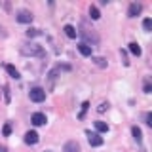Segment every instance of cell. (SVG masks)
<instances>
[{
	"mask_svg": "<svg viewBox=\"0 0 152 152\" xmlns=\"http://www.w3.org/2000/svg\"><path fill=\"white\" fill-rule=\"evenodd\" d=\"M25 34H27L28 38H34V36H40V34H42V31H40V28H28Z\"/></svg>",
	"mask_w": 152,
	"mask_h": 152,
	"instance_id": "cell-16",
	"label": "cell"
},
{
	"mask_svg": "<svg viewBox=\"0 0 152 152\" xmlns=\"http://www.w3.org/2000/svg\"><path fill=\"white\" fill-rule=\"evenodd\" d=\"M63 32H65L66 38H70V40H74V38L78 36V31H76L72 25H65V27H63Z\"/></svg>",
	"mask_w": 152,
	"mask_h": 152,
	"instance_id": "cell-9",
	"label": "cell"
},
{
	"mask_svg": "<svg viewBox=\"0 0 152 152\" xmlns=\"http://www.w3.org/2000/svg\"><path fill=\"white\" fill-rule=\"evenodd\" d=\"M129 51H131V53H133V55H137V57H139V55L142 53V50H141V46H139V44H137V42H131V44H129Z\"/></svg>",
	"mask_w": 152,
	"mask_h": 152,
	"instance_id": "cell-14",
	"label": "cell"
},
{
	"mask_svg": "<svg viewBox=\"0 0 152 152\" xmlns=\"http://www.w3.org/2000/svg\"><path fill=\"white\" fill-rule=\"evenodd\" d=\"M93 63L97 66H101V69H104V66H107V59H103V57H93Z\"/></svg>",
	"mask_w": 152,
	"mask_h": 152,
	"instance_id": "cell-17",
	"label": "cell"
},
{
	"mask_svg": "<svg viewBox=\"0 0 152 152\" xmlns=\"http://www.w3.org/2000/svg\"><path fill=\"white\" fill-rule=\"evenodd\" d=\"M86 133H88V141H89V145H91V146H101L103 145V137L101 135H99V133H91V131H86Z\"/></svg>",
	"mask_w": 152,
	"mask_h": 152,
	"instance_id": "cell-4",
	"label": "cell"
},
{
	"mask_svg": "<svg viewBox=\"0 0 152 152\" xmlns=\"http://www.w3.org/2000/svg\"><path fill=\"white\" fill-rule=\"evenodd\" d=\"M150 91H152V86H150L148 80H146V82H145V93H150Z\"/></svg>",
	"mask_w": 152,
	"mask_h": 152,
	"instance_id": "cell-23",
	"label": "cell"
},
{
	"mask_svg": "<svg viewBox=\"0 0 152 152\" xmlns=\"http://www.w3.org/2000/svg\"><path fill=\"white\" fill-rule=\"evenodd\" d=\"M95 129H97L99 135H101V133H107V131H108V124H107V122L97 120V122H95Z\"/></svg>",
	"mask_w": 152,
	"mask_h": 152,
	"instance_id": "cell-12",
	"label": "cell"
},
{
	"mask_svg": "<svg viewBox=\"0 0 152 152\" xmlns=\"http://www.w3.org/2000/svg\"><path fill=\"white\" fill-rule=\"evenodd\" d=\"M4 97H6V103H10V89L4 88Z\"/></svg>",
	"mask_w": 152,
	"mask_h": 152,
	"instance_id": "cell-24",
	"label": "cell"
},
{
	"mask_svg": "<svg viewBox=\"0 0 152 152\" xmlns=\"http://www.w3.org/2000/svg\"><path fill=\"white\" fill-rule=\"evenodd\" d=\"M107 108H108V103H101V104L97 107V112H104Z\"/></svg>",
	"mask_w": 152,
	"mask_h": 152,
	"instance_id": "cell-22",
	"label": "cell"
},
{
	"mask_svg": "<svg viewBox=\"0 0 152 152\" xmlns=\"http://www.w3.org/2000/svg\"><path fill=\"white\" fill-rule=\"evenodd\" d=\"M38 141H40V137H38L36 131H27L25 133V142L27 145H36Z\"/></svg>",
	"mask_w": 152,
	"mask_h": 152,
	"instance_id": "cell-7",
	"label": "cell"
},
{
	"mask_svg": "<svg viewBox=\"0 0 152 152\" xmlns=\"http://www.w3.org/2000/svg\"><path fill=\"white\" fill-rule=\"evenodd\" d=\"M19 51H21V55H27V57H40V59L46 57L44 48H42L40 44H32V42L31 44H21Z\"/></svg>",
	"mask_w": 152,
	"mask_h": 152,
	"instance_id": "cell-1",
	"label": "cell"
},
{
	"mask_svg": "<svg viewBox=\"0 0 152 152\" xmlns=\"http://www.w3.org/2000/svg\"><path fill=\"white\" fill-rule=\"evenodd\" d=\"M89 108V103L86 101V103H82V110H80V114H78V118H84V114H86V110Z\"/></svg>",
	"mask_w": 152,
	"mask_h": 152,
	"instance_id": "cell-19",
	"label": "cell"
},
{
	"mask_svg": "<svg viewBox=\"0 0 152 152\" xmlns=\"http://www.w3.org/2000/svg\"><path fill=\"white\" fill-rule=\"evenodd\" d=\"M0 152H8V148L6 146H0Z\"/></svg>",
	"mask_w": 152,
	"mask_h": 152,
	"instance_id": "cell-25",
	"label": "cell"
},
{
	"mask_svg": "<svg viewBox=\"0 0 152 152\" xmlns=\"http://www.w3.org/2000/svg\"><path fill=\"white\" fill-rule=\"evenodd\" d=\"M89 17H91L93 21H97V19L101 17V12H99V10L95 8V6H91V8H89Z\"/></svg>",
	"mask_w": 152,
	"mask_h": 152,
	"instance_id": "cell-15",
	"label": "cell"
},
{
	"mask_svg": "<svg viewBox=\"0 0 152 152\" xmlns=\"http://www.w3.org/2000/svg\"><path fill=\"white\" fill-rule=\"evenodd\" d=\"M142 28H145L146 32H150V31H152V19H148V17H146L145 21H142Z\"/></svg>",
	"mask_w": 152,
	"mask_h": 152,
	"instance_id": "cell-18",
	"label": "cell"
},
{
	"mask_svg": "<svg viewBox=\"0 0 152 152\" xmlns=\"http://www.w3.org/2000/svg\"><path fill=\"white\" fill-rule=\"evenodd\" d=\"M145 122H146V126L152 127V112H146L145 114Z\"/></svg>",
	"mask_w": 152,
	"mask_h": 152,
	"instance_id": "cell-20",
	"label": "cell"
},
{
	"mask_svg": "<svg viewBox=\"0 0 152 152\" xmlns=\"http://www.w3.org/2000/svg\"><path fill=\"white\" fill-rule=\"evenodd\" d=\"M78 51H80V53H82L84 57H91V53H93V48H89L88 44L80 42V44H78Z\"/></svg>",
	"mask_w": 152,
	"mask_h": 152,
	"instance_id": "cell-10",
	"label": "cell"
},
{
	"mask_svg": "<svg viewBox=\"0 0 152 152\" xmlns=\"http://www.w3.org/2000/svg\"><path fill=\"white\" fill-rule=\"evenodd\" d=\"M131 133H133V139H135V142H141L142 141V131L139 126H133L131 127Z\"/></svg>",
	"mask_w": 152,
	"mask_h": 152,
	"instance_id": "cell-13",
	"label": "cell"
},
{
	"mask_svg": "<svg viewBox=\"0 0 152 152\" xmlns=\"http://www.w3.org/2000/svg\"><path fill=\"white\" fill-rule=\"evenodd\" d=\"M2 133H4V135H6V137H8V135H10V133H12V126H10V124H6V126H4V127H2Z\"/></svg>",
	"mask_w": 152,
	"mask_h": 152,
	"instance_id": "cell-21",
	"label": "cell"
},
{
	"mask_svg": "<svg viewBox=\"0 0 152 152\" xmlns=\"http://www.w3.org/2000/svg\"><path fill=\"white\" fill-rule=\"evenodd\" d=\"M31 122H32V126H44V124L48 122V118H46L44 112H34L31 116Z\"/></svg>",
	"mask_w": 152,
	"mask_h": 152,
	"instance_id": "cell-5",
	"label": "cell"
},
{
	"mask_svg": "<svg viewBox=\"0 0 152 152\" xmlns=\"http://www.w3.org/2000/svg\"><path fill=\"white\" fill-rule=\"evenodd\" d=\"M15 21L17 23H31L32 21V13L28 12V10H19V12L15 13Z\"/></svg>",
	"mask_w": 152,
	"mask_h": 152,
	"instance_id": "cell-3",
	"label": "cell"
},
{
	"mask_svg": "<svg viewBox=\"0 0 152 152\" xmlns=\"http://www.w3.org/2000/svg\"><path fill=\"white\" fill-rule=\"evenodd\" d=\"M4 69H6V72H8L10 76H12L13 80H19V78H21V74H19V70H17V69H15L13 65H4Z\"/></svg>",
	"mask_w": 152,
	"mask_h": 152,
	"instance_id": "cell-11",
	"label": "cell"
},
{
	"mask_svg": "<svg viewBox=\"0 0 152 152\" xmlns=\"http://www.w3.org/2000/svg\"><path fill=\"white\" fill-rule=\"evenodd\" d=\"M141 12H142V6H141V4H137V2H133V4H129V10H127V15H129V17H137Z\"/></svg>",
	"mask_w": 152,
	"mask_h": 152,
	"instance_id": "cell-6",
	"label": "cell"
},
{
	"mask_svg": "<svg viewBox=\"0 0 152 152\" xmlns=\"http://www.w3.org/2000/svg\"><path fill=\"white\" fill-rule=\"evenodd\" d=\"M46 152H51V150H46Z\"/></svg>",
	"mask_w": 152,
	"mask_h": 152,
	"instance_id": "cell-26",
	"label": "cell"
},
{
	"mask_svg": "<svg viewBox=\"0 0 152 152\" xmlns=\"http://www.w3.org/2000/svg\"><path fill=\"white\" fill-rule=\"evenodd\" d=\"M28 97L34 103H42V101H46V89L44 88H32L28 91Z\"/></svg>",
	"mask_w": 152,
	"mask_h": 152,
	"instance_id": "cell-2",
	"label": "cell"
},
{
	"mask_svg": "<svg viewBox=\"0 0 152 152\" xmlns=\"http://www.w3.org/2000/svg\"><path fill=\"white\" fill-rule=\"evenodd\" d=\"M63 152H80V145L76 141H66L63 146Z\"/></svg>",
	"mask_w": 152,
	"mask_h": 152,
	"instance_id": "cell-8",
	"label": "cell"
}]
</instances>
